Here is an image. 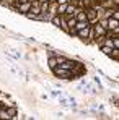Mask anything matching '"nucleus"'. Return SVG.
Segmentation results:
<instances>
[{
    "mask_svg": "<svg viewBox=\"0 0 119 120\" xmlns=\"http://www.w3.org/2000/svg\"><path fill=\"white\" fill-rule=\"evenodd\" d=\"M52 71H54V75H56L57 78H60V80H72V78H74V75H72L70 70H65V68L59 67V65H57Z\"/></svg>",
    "mask_w": 119,
    "mask_h": 120,
    "instance_id": "nucleus-1",
    "label": "nucleus"
},
{
    "mask_svg": "<svg viewBox=\"0 0 119 120\" xmlns=\"http://www.w3.org/2000/svg\"><path fill=\"white\" fill-rule=\"evenodd\" d=\"M85 11H86V18H88V21L93 24V23H96L98 21V11L95 10V8H91V7H88V8H85Z\"/></svg>",
    "mask_w": 119,
    "mask_h": 120,
    "instance_id": "nucleus-2",
    "label": "nucleus"
},
{
    "mask_svg": "<svg viewBox=\"0 0 119 120\" xmlns=\"http://www.w3.org/2000/svg\"><path fill=\"white\" fill-rule=\"evenodd\" d=\"M93 29H95V34H96V38H103V36H106V33H108V29L101 24V23H93Z\"/></svg>",
    "mask_w": 119,
    "mask_h": 120,
    "instance_id": "nucleus-3",
    "label": "nucleus"
},
{
    "mask_svg": "<svg viewBox=\"0 0 119 120\" xmlns=\"http://www.w3.org/2000/svg\"><path fill=\"white\" fill-rule=\"evenodd\" d=\"M20 13H23V15H26L29 10H31V2H18L16 3V7H15Z\"/></svg>",
    "mask_w": 119,
    "mask_h": 120,
    "instance_id": "nucleus-4",
    "label": "nucleus"
},
{
    "mask_svg": "<svg viewBox=\"0 0 119 120\" xmlns=\"http://www.w3.org/2000/svg\"><path fill=\"white\" fill-rule=\"evenodd\" d=\"M90 29H91V24L86 26V28H83V29H80V31H77V36H78L80 39H86L90 36Z\"/></svg>",
    "mask_w": 119,
    "mask_h": 120,
    "instance_id": "nucleus-5",
    "label": "nucleus"
},
{
    "mask_svg": "<svg viewBox=\"0 0 119 120\" xmlns=\"http://www.w3.org/2000/svg\"><path fill=\"white\" fill-rule=\"evenodd\" d=\"M59 67H62V68H65V70H70V71H72V68L75 67V62H69V60H64L62 63H59Z\"/></svg>",
    "mask_w": 119,
    "mask_h": 120,
    "instance_id": "nucleus-6",
    "label": "nucleus"
},
{
    "mask_svg": "<svg viewBox=\"0 0 119 120\" xmlns=\"http://www.w3.org/2000/svg\"><path fill=\"white\" fill-rule=\"evenodd\" d=\"M67 5H69V2H64V3H59L57 5V15H65Z\"/></svg>",
    "mask_w": 119,
    "mask_h": 120,
    "instance_id": "nucleus-7",
    "label": "nucleus"
},
{
    "mask_svg": "<svg viewBox=\"0 0 119 120\" xmlns=\"http://www.w3.org/2000/svg\"><path fill=\"white\" fill-rule=\"evenodd\" d=\"M7 114L10 115V119H15L16 117V114H18V110H16V107H7Z\"/></svg>",
    "mask_w": 119,
    "mask_h": 120,
    "instance_id": "nucleus-8",
    "label": "nucleus"
},
{
    "mask_svg": "<svg viewBox=\"0 0 119 120\" xmlns=\"http://www.w3.org/2000/svg\"><path fill=\"white\" fill-rule=\"evenodd\" d=\"M113 49H114V47H108V45H101V52H103L104 55H111V52H113Z\"/></svg>",
    "mask_w": 119,
    "mask_h": 120,
    "instance_id": "nucleus-9",
    "label": "nucleus"
},
{
    "mask_svg": "<svg viewBox=\"0 0 119 120\" xmlns=\"http://www.w3.org/2000/svg\"><path fill=\"white\" fill-rule=\"evenodd\" d=\"M57 65H59V63H57V59H56V57H51V59H49V67H51L52 70H54Z\"/></svg>",
    "mask_w": 119,
    "mask_h": 120,
    "instance_id": "nucleus-10",
    "label": "nucleus"
},
{
    "mask_svg": "<svg viewBox=\"0 0 119 120\" xmlns=\"http://www.w3.org/2000/svg\"><path fill=\"white\" fill-rule=\"evenodd\" d=\"M52 23H54L56 26H60V23H62V18H60V15H54V16H52Z\"/></svg>",
    "mask_w": 119,
    "mask_h": 120,
    "instance_id": "nucleus-11",
    "label": "nucleus"
},
{
    "mask_svg": "<svg viewBox=\"0 0 119 120\" xmlns=\"http://www.w3.org/2000/svg\"><path fill=\"white\" fill-rule=\"evenodd\" d=\"M0 119H10V115H8V114H7V109H3V107H2V109H0Z\"/></svg>",
    "mask_w": 119,
    "mask_h": 120,
    "instance_id": "nucleus-12",
    "label": "nucleus"
},
{
    "mask_svg": "<svg viewBox=\"0 0 119 120\" xmlns=\"http://www.w3.org/2000/svg\"><path fill=\"white\" fill-rule=\"evenodd\" d=\"M109 57H113V59H119V49H113V52H111Z\"/></svg>",
    "mask_w": 119,
    "mask_h": 120,
    "instance_id": "nucleus-13",
    "label": "nucleus"
},
{
    "mask_svg": "<svg viewBox=\"0 0 119 120\" xmlns=\"http://www.w3.org/2000/svg\"><path fill=\"white\" fill-rule=\"evenodd\" d=\"M113 18H116V20H119V10H113V15H111Z\"/></svg>",
    "mask_w": 119,
    "mask_h": 120,
    "instance_id": "nucleus-14",
    "label": "nucleus"
},
{
    "mask_svg": "<svg viewBox=\"0 0 119 120\" xmlns=\"http://www.w3.org/2000/svg\"><path fill=\"white\" fill-rule=\"evenodd\" d=\"M60 105H69V101L67 99H60Z\"/></svg>",
    "mask_w": 119,
    "mask_h": 120,
    "instance_id": "nucleus-15",
    "label": "nucleus"
},
{
    "mask_svg": "<svg viewBox=\"0 0 119 120\" xmlns=\"http://www.w3.org/2000/svg\"><path fill=\"white\" fill-rule=\"evenodd\" d=\"M39 2H51V0H39Z\"/></svg>",
    "mask_w": 119,
    "mask_h": 120,
    "instance_id": "nucleus-16",
    "label": "nucleus"
},
{
    "mask_svg": "<svg viewBox=\"0 0 119 120\" xmlns=\"http://www.w3.org/2000/svg\"><path fill=\"white\" fill-rule=\"evenodd\" d=\"M0 109H2V107H0Z\"/></svg>",
    "mask_w": 119,
    "mask_h": 120,
    "instance_id": "nucleus-17",
    "label": "nucleus"
},
{
    "mask_svg": "<svg viewBox=\"0 0 119 120\" xmlns=\"http://www.w3.org/2000/svg\"><path fill=\"white\" fill-rule=\"evenodd\" d=\"M0 2H2V0H0Z\"/></svg>",
    "mask_w": 119,
    "mask_h": 120,
    "instance_id": "nucleus-18",
    "label": "nucleus"
}]
</instances>
